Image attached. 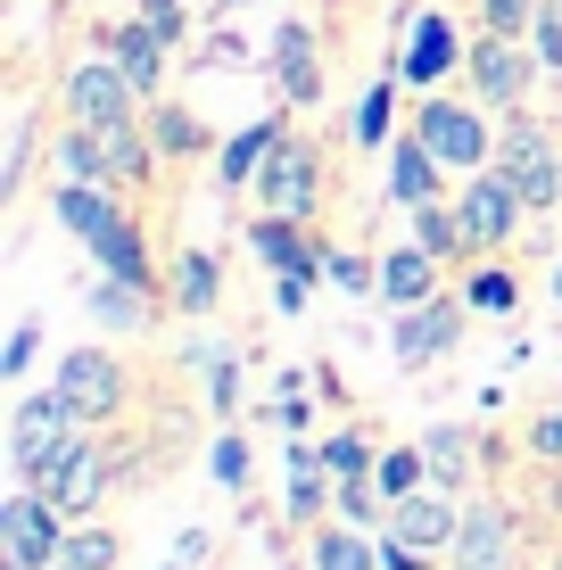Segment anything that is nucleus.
I'll return each instance as SVG.
<instances>
[{
    "instance_id": "obj_1",
    "label": "nucleus",
    "mask_w": 562,
    "mask_h": 570,
    "mask_svg": "<svg viewBox=\"0 0 562 570\" xmlns=\"http://www.w3.org/2000/svg\"><path fill=\"white\" fill-rule=\"evenodd\" d=\"M116 480H125V463H116V446L100 439V430H75V439H58L50 446V455L42 463H33V480L26 488H42V497L58 504V513H67V521H91V513H100V504H108V488Z\"/></svg>"
},
{
    "instance_id": "obj_2",
    "label": "nucleus",
    "mask_w": 562,
    "mask_h": 570,
    "mask_svg": "<svg viewBox=\"0 0 562 570\" xmlns=\"http://www.w3.org/2000/svg\"><path fill=\"white\" fill-rule=\"evenodd\" d=\"M405 125L431 141V157L455 174V183L480 174V166H496V132H505L472 91H414V116H405Z\"/></svg>"
},
{
    "instance_id": "obj_3",
    "label": "nucleus",
    "mask_w": 562,
    "mask_h": 570,
    "mask_svg": "<svg viewBox=\"0 0 562 570\" xmlns=\"http://www.w3.org/2000/svg\"><path fill=\"white\" fill-rule=\"evenodd\" d=\"M50 389L75 405V422H91V430H116V422H125V405H132V364L116 356V347L83 340V347H67V356H58Z\"/></svg>"
},
{
    "instance_id": "obj_4",
    "label": "nucleus",
    "mask_w": 562,
    "mask_h": 570,
    "mask_svg": "<svg viewBox=\"0 0 562 570\" xmlns=\"http://www.w3.org/2000/svg\"><path fill=\"white\" fill-rule=\"evenodd\" d=\"M538 83H546V67H538V50L521 42V33H472V58H463V91H472V100L489 108V116H521Z\"/></svg>"
},
{
    "instance_id": "obj_5",
    "label": "nucleus",
    "mask_w": 562,
    "mask_h": 570,
    "mask_svg": "<svg viewBox=\"0 0 562 570\" xmlns=\"http://www.w3.org/2000/svg\"><path fill=\"white\" fill-rule=\"evenodd\" d=\"M248 207L315 224V215H323V141H315V132H298V125L282 132L274 157L257 166V183H248Z\"/></svg>"
},
{
    "instance_id": "obj_6",
    "label": "nucleus",
    "mask_w": 562,
    "mask_h": 570,
    "mask_svg": "<svg viewBox=\"0 0 562 570\" xmlns=\"http://www.w3.org/2000/svg\"><path fill=\"white\" fill-rule=\"evenodd\" d=\"M455 215H463V232H472V257H505V248L521 240V232L538 224L530 199L513 190V174L505 166H480V174H463L455 183Z\"/></svg>"
},
{
    "instance_id": "obj_7",
    "label": "nucleus",
    "mask_w": 562,
    "mask_h": 570,
    "mask_svg": "<svg viewBox=\"0 0 562 570\" xmlns=\"http://www.w3.org/2000/svg\"><path fill=\"white\" fill-rule=\"evenodd\" d=\"M58 108H67V125H141V116H149L141 83H132L108 50L75 58V67L58 75Z\"/></svg>"
},
{
    "instance_id": "obj_8",
    "label": "nucleus",
    "mask_w": 562,
    "mask_h": 570,
    "mask_svg": "<svg viewBox=\"0 0 562 570\" xmlns=\"http://www.w3.org/2000/svg\"><path fill=\"white\" fill-rule=\"evenodd\" d=\"M463 323H472V298H463V289H438V298H422V306H397L390 314V364L397 372L447 364L463 347Z\"/></svg>"
},
{
    "instance_id": "obj_9",
    "label": "nucleus",
    "mask_w": 562,
    "mask_h": 570,
    "mask_svg": "<svg viewBox=\"0 0 562 570\" xmlns=\"http://www.w3.org/2000/svg\"><path fill=\"white\" fill-rule=\"evenodd\" d=\"M496 166L513 174V190L530 199V215L546 224V215H562V141L546 125H538L530 108L505 116V132H496Z\"/></svg>"
},
{
    "instance_id": "obj_10",
    "label": "nucleus",
    "mask_w": 562,
    "mask_h": 570,
    "mask_svg": "<svg viewBox=\"0 0 562 570\" xmlns=\"http://www.w3.org/2000/svg\"><path fill=\"white\" fill-rule=\"evenodd\" d=\"M463 58H472V33H463L438 0L405 17V42H397V83L405 91H447L463 75Z\"/></svg>"
},
{
    "instance_id": "obj_11",
    "label": "nucleus",
    "mask_w": 562,
    "mask_h": 570,
    "mask_svg": "<svg viewBox=\"0 0 562 570\" xmlns=\"http://www.w3.org/2000/svg\"><path fill=\"white\" fill-rule=\"evenodd\" d=\"M265 83H274L282 108H323V91H332V67H323L315 17H282V26L265 33Z\"/></svg>"
},
{
    "instance_id": "obj_12",
    "label": "nucleus",
    "mask_w": 562,
    "mask_h": 570,
    "mask_svg": "<svg viewBox=\"0 0 562 570\" xmlns=\"http://www.w3.org/2000/svg\"><path fill=\"white\" fill-rule=\"evenodd\" d=\"M58 546H67V513L17 480L0 497V570H58Z\"/></svg>"
},
{
    "instance_id": "obj_13",
    "label": "nucleus",
    "mask_w": 562,
    "mask_h": 570,
    "mask_svg": "<svg viewBox=\"0 0 562 570\" xmlns=\"http://www.w3.org/2000/svg\"><path fill=\"white\" fill-rule=\"evenodd\" d=\"M240 240H248V257L265 265V282H323V248H332V240H323L315 224H298V215L248 207Z\"/></svg>"
},
{
    "instance_id": "obj_14",
    "label": "nucleus",
    "mask_w": 562,
    "mask_h": 570,
    "mask_svg": "<svg viewBox=\"0 0 562 570\" xmlns=\"http://www.w3.org/2000/svg\"><path fill=\"white\" fill-rule=\"evenodd\" d=\"M447 570H521V513L505 497H463V538L447 546Z\"/></svg>"
},
{
    "instance_id": "obj_15",
    "label": "nucleus",
    "mask_w": 562,
    "mask_h": 570,
    "mask_svg": "<svg viewBox=\"0 0 562 570\" xmlns=\"http://www.w3.org/2000/svg\"><path fill=\"white\" fill-rule=\"evenodd\" d=\"M381 199H390L397 215H414V207H431V199H455V174L431 157V141H422L414 125L381 149Z\"/></svg>"
},
{
    "instance_id": "obj_16",
    "label": "nucleus",
    "mask_w": 562,
    "mask_h": 570,
    "mask_svg": "<svg viewBox=\"0 0 562 570\" xmlns=\"http://www.w3.org/2000/svg\"><path fill=\"white\" fill-rule=\"evenodd\" d=\"M125 215H132L125 190H108V183H50V224L67 232L75 248H91V257L125 232Z\"/></svg>"
},
{
    "instance_id": "obj_17",
    "label": "nucleus",
    "mask_w": 562,
    "mask_h": 570,
    "mask_svg": "<svg viewBox=\"0 0 562 570\" xmlns=\"http://www.w3.org/2000/svg\"><path fill=\"white\" fill-rule=\"evenodd\" d=\"M75 430L83 422H75V405L58 397V389H26V397L9 405V471L33 480V463H42L58 439H75Z\"/></svg>"
},
{
    "instance_id": "obj_18",
    "label": "nucleus",
    "mask_w": 562,
    "mask_h": 570,
    "mask_svg": "<svg viewBox=\"0 0 562 570\" xmlns=\"http://www.w3.org/2000/svg\"><path fill=\"white\" fill-rule=\"evenodd\" d=\"M332 504H339V480H332V463H323V439H289L282 446V513H289V529H323Z\"/></svg>"
},
{
    "instance_id": "obj_19",
    "label": "nucleus",
    "mask_w": 562,
    "mask_h": 570,
    "mask_svg": "<svg viewBox=\"0 0 562 570\" xmlns=\"http://www.w3.org/2000/svg\"><path fill=\"white\" fill-rule=\"evenodd\" d=\"M289 116H298V108H265V116H248L240 132H224V149L207 157V166H216V190H224V199H248V183H257V166L274 157V141L289 132Z\"/></svg>"
},
{
    "instance_id": "obj_20",
    "label": "nucleus",
    "mask_w": 562,
    "mask_h": 570,
    "mask_svg": "<svg viewBox=\"0 0 562 570\" xmlns=\"http://www.w3.org/2000/svg\"><path fill=\"white\" fill-rule=\"evenodd\" d=\"M381 529L405 538V546H422V554H447V546L463 538V497H455V488H414V497L390 504Z\"/></svg>"
},
{
    "instance_id": "obj_21",
    "label": "nucleus",
    "mask_w": 562,
    "mask_h": 570,
    "mask_svg": "<svg viewBox=\"0 0 562 570\" xmlns=\"http://www.w3.org/2000/svg\"><path fill=\"white\" fill-rule=\"evenodd\" d=\"M224 306V257L216 248H174L166 257V314H183V323H207V314Z\"/></svg>"
},
{
    "instance_id": "obj_22",
    "label": "nucleus",
    "mask_w": 562,
    "mask_h": 570,
    "mask_svg": "<svg viewBox=\"0 0 562 570\" xmlns=\"http://www.w3.org/2000/svg\"><path fill=\"white\" fill-rule=\"evenodd\" d=\"M100 50L132 75V83H141V100H166V58H174V42H166L158 26H141V17L125 9L116 26H100Z\"/></svg>"
},
{
    "instance_id": "obj_23",
    "label": "nucleus",
    "mask_w": 562,
    "mask_h": 570,
    "mask_svg": "<svg viewBox=\"0 0 562 570\" xmlns=\"http://www.w3.org/2000/svg\"><path fill=\"white\" fill-rule=\"evenodd\" d=\"M480 455H489V439H480V422H431L422 430V463H431V488H472V471H480Z\"/></svg>"
},
{
    "instance_id": "obj_24",
    "label": "nucleus",
    "mask_w": 562,
    "mask_h": 570,
    "mask_svg": "<svg viewBox=\"0 0 562 570\" xmlns=\"http://www.w3.org/2000/svg\"><path fill=\"white\" fill-rule=\"evenodd\" d=\"M438 289H447V265H438L431 248L414 240V232H405L397 248H381V298H390V314H397V306L438 298Z\"/></svg>"
},
{
    "instance_id": "obj_25",
    "label": "nucleus",
    "mask_w": 562,
    "mask_h": 570,
    "mask_svg": "<svg viewBox=\"0 0 562 570\" xmlns=\"http://www.w3.org/2000/svg\"><path fill=\"white\" fill-rule=\"evenodd\" d=\"M83 306H91L100 331H149L166 314V289H132V282H116V273H100V282L83 289Z\"/></svg>"
},
{
    "instance_id": "obj_26",
    "label": "nucleus",
    "mask_w": 562,
    "mask_h": 570,
    "mask_svg": "<svg viewBox=\"0 0 562 570\" xmlns=\"http://www.w3.org/2000/svg\"><path fill=\"white\" fill-rule=\"evenodd\" d=\"M315 570H381V529H356V521H323V529H306V546H298Z\"/></svg>"
},
{
    "instance_id": "obj_27",
    "label": "nucleus",
    "mask_w": 562,
    "mask_h": 570,
    "mask_svg": "<svg viewBox=\"0 0 562 570\" xmlns=\"http://www.w3.org/2000/svg\"><path fill=\"white\" fill-rule=\"evenodd\" d=\"M397 91H405L397 67L373 75V83L356 91V108H347V149H390L397 132H405V125H397Z\"/></svg>"
},
{
    "instance_id": "obj_28",
    "label": "nucleus",
    "mask_w": 562,
    "mask_h": 570,
    "mask_svg": "<svg viewBox=\"0 0 562 570\" xmlns=\"http://www.w3.org/2000/svg\"><path fill=\"white\" fill-rule=\"evenodd\" d=\"M149 141H158L166 166H199V157H216V149H224V141H216V132H207L183 100H149Z\"/></svg>"
},
{
    "instance_id": "obj_29",
    "label": "nucleus",
    "mask_w": 562,
    "mask_h": 570,
    "mask_svg": "<svg viewBox=\"0 0 562 570\" xmlns=\"http://www.w3.org/2000/svg\"><path fill=\"white\" fill-rule=\"evenodd\" d=\"M207 480L224 488V497H248V488H257V439H248L240 422H216V439H207Z\"/></svg>"
},
{
    "instance_id": "obj_30",
    "label": "nucleus",
    "mask_w": 562,
    "mask_h": 570,
    "mask_svg": "<svg viewBox=\"0 0 562 570\" xmlns=\"http://www.w3.org/2000/svg\"><path fill=\"white\" fill-rule=\"evenodd\" d=\"M405 224H414V240L431 248V257L447 265V273H455V265H480V257H472V232H463V215H455V199H431V207H414Z\"/></svg>"
},
{
    "instance_id": "obj_31",
    "label": "nucleus",
    "mask_w": 562,
    "mask_h": 570,
    "mask_svg": "<svg viewBox=\"0 0 562 570\" xmlns=\"http://www.w3.org/2000/svg\"><path fill=\"white\" fill-rule=\"evenodd\" d=\"M116 562H125V529H108V521H67L58 570H116Z\"/></svg>"
},
{
    "instance_id": "obj_32",
    "label": "nucleus",
    "mask_w": 562,
    "mask_h": 570,
    "mask_svg": "<svg viewBox=\"0 0 562 570\" xmlns=\"http://www.w3.org/2000/svg\"><path fill=\"white\" fill-rule=\"evenodd\" d=\"M463 298H472V314H513L521 306V273L505 257H480V265H463Z\"/></svg>"
},
{
    "instance_id": "obj_33",
    "label": "nucleus",
    "mask_w": 562,
    "mask_h": 570,
    "mask_svg": "<svg viewBox=\"0 0 562 570\" xmlns=\"http://www.w3.org/2000/svg\"><path fill=\"white\" fill-rule=\"evenodd\" d=\"M323 463H332V480H373L381 439L364 422H339V430H323Z\"/></svg>"
},
{
    "instance_id": "obj_34",
    "label": "nucleus",
    "mask_w": 562,
    "mask_h": 570,
    "mask_svg": "<svg viewBox=\"0 0 562 570\" xmlns=\"http://www.w3.org/2000/svg\"><path fill=\"white\" fill-rule=\"evenodd\" d=\"M199 372H207V414L240 422V356H231L224 340H199Z\"/></svg>"
},
{
    "instance_id": "obj_35",
    "label": "nucleus",
    "mask_w": 562,
    "mask_h": 570,
    "mask_svg": "<svg viewBox=\"0 0 562 570\" xmlns=\"http://www.w3.org/2000/svg\"><path fill=\"white\" fill-rule=\"evenodd\" d=\"M373 480H381V497H414V488H431V463H422V439H405V446H381V463H373Z\"/></svg>"
},
{
    "instance_id": "obj_36",
    "label": "nucleus",
    "mask_w": 562,
    "mask_h": 570,
    "mask_svg": "<svg viewBox=\"0 0 562 570\" xmlns=\"http://www.w3.org/2000/svg\"><path fill=\"white\" fill-rule=\"evenodd\" d=\"M323 282L347 289V298H381V257H364V248H323Z\"/></svg>"
},
{
    "instance_id": "obj_37",
    "label": "nucleus",
    "mask_w": 562,
    "mask_h": 570,
    "mask_svg": "<svg viewBox=\"0 0 562 570\" xmlns=\"http://www.w3.org/2000/svg\"><path fill=\"white\" fill-rule=\"evenodd\" d=\"M33 157H42V132H33V116H17V132H9V166H0V199H26Z\"/></svg>"
},
{
    "instance_id": "obj_38",
    "label": "nucleus",
    "mask_w": 562,
    "mask_h": 570,
    "mask_svg": "<svg viewBox=\"0 0 562 570\" xmlns=\"http://www.w3.org/2000/svg\"><path fill=\"white\" fill-rule=\"evenodd\" d=\"M521 455H530V463H562V397L521 414Z\"/></svg>"
},
{
    "instance_id": "obj_39",
    "label": "nucleus",
    "mask_w": 562,
    "mask_h": 570,
    "mask_svg": "<svg viewBox=\"0 0 562 570\" xmlns=\"http://www.w3.org/2000/svg\"><path fill=\"white\" fill-rule=\"evenodd\" d=\"M538 9H546V0H472V33H521V42H530Z\"/></svg>"
},
{
    "instance_id": "obj_40",
    "label": "nucleus",
    "mask_w": 562,
    "mask_h": 570,
    "mask_svg": "<svg viewBox=\"0 0 562 570\" xmlns=\"http://www.w3.org/2000/svg\"><path fill=\"white\" fill-rule=\"evenodd\" d=\"M33 364H42V314H17L9 347H0V381H26Z\"/></svg>"
},
{
    "instance_id": "obj_41",
    "label": "nucleus",
    "mask_w": 562,
    "mask_h": 570,
    "mask_svg": "<svg viewBox=\"0 0 562 570\" xmlns=\"http://www.w3.org/2000/svg\"><path fill=\"white\" fill-rule=\"evenodd\" d=\"M339 521H356V529H381L390 521V497H381V480H339V504H332Z\"/></svg>"
},
{
    "instance_id": "obj_42",
    "label": "nucleus",
    "mask_w": 562,
    "mask_h": 570,
    "mask_svg": "<svg viewBox=\"0 0 562 570\" xmlns=\"http://www.w3.org/2000/svg\"><path fill=\"white\" fill-rule=\"evenodd\" d=\"M132 17H141V26H158L174 50H183L190 26H199V9H190V0H132Z\"/></svg>"
},
{
    "instance_id": "obj_43",
    "label": "nucleus",
    "mask_w": 562,
    "mask_h": 570,
    "mask_svg": "<svg viewBox=\"0 0 562 570\" xmlns=\"http://www.w3.org/2000/svg\"><path fill=\"white\" fill-rule=\"evenodd\" d=\"M530 50H538V67H546V83H554V75H562V0H546V9H538Z\"/></svg>"
},
{
    "instance_id": "obj_44",
    "label": "nucleus",
    "mask_w": 562,
    "mask_h": 570,
    "mask_svg": "<svg viewBox=\"0 0 562 570\" xmlns=\"http://www.w3.org/2000/svg\"><path fill=\"white\" fill-rule=\"evenodd\" d=\"M447 554H422V546H405V538H390L381 529V570H438Z\"/></svg>"
},
{
    "instance_id": "obj_45",
    "label": "nucleus",
    "mask_w": 562,
    "mask_h": 570,
    "mask_svg": "<svg viewBox=\"0 0 562 570\" xmlns=\"http://www.w3.org/2000/svg\"><path fill=\"white\" fill-rule=\"evenodd\" d=\"M315 289L323 282H274V314H306V306H315Z\"/></svg>"
},
{
    "instance_id": "obj_46",
    "label": "nucleus",
    "mask_w": 562,
    "mask_h": 570,
    "mask_svg": "<svg viewBox=\"0 0 562 570\" xmlns=\"http://www.w3.org/2000/svg\"><path fill=\"white\" fill-rule=\"evenodd\" d=\"M207 554H216V538H207V529H183V538H174V562H207Z\"/></svg>"
},
{
    "instance_id": "obj_47",
    "label": "nucleus",
    "mask_w": 562,
    "mask_h": 570,
    "mask_svg": "<svg viewBox=\"0 0 562 570\" xmlns=\"http://www.w3.org/2000/svg\"><path fill=\"white\" fill-rule=\"evenodd\" d=\"M274 570H315V562H306V554H282V562H274Z\"/></svg>"
},
{
    "instance_id": "obj_48",
    "label": "nucleus",
    "mask_w": 562,
    "mask_h": 570,
    "mask_svg": "<svg viewBox=\"0 0 562 570\" xmlns=\"http://www.w3.org/2000/svg\"><path fill=\"white\" fill-rule=\"evenodd\" d=\"M546 282H554V306H562V257H554V273H546Z\"/></svg>"
},
{
    "instance_id": "obj_49",
    "label": "nucleus",
    "mask_w": 562,
    "mask_h": 570,
    "mask_svg": "<svg viewBox=\"0 0 562 570\" xmlns=\"http://www.w3.org/2000/svg\"><path fill=\"white\" fill-rule=\"evenodd\" d=\"M546 570H562V546H554V562H546Z\"/></svg>"
}]
</instances>
